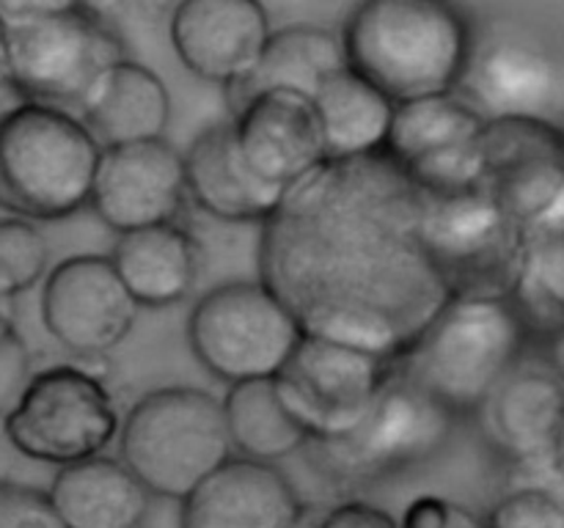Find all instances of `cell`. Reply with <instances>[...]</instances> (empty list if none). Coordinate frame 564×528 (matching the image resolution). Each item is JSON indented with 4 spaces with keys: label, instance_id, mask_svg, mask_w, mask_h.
Segmentation results:
<instances>
[{
    "label": "cell",
    "instance_id": "obj_16",
    "mask_svg": "<svg viewBox=\"0 0 564 528\" xmlns=\"http://www.w3.org/2000/svg\"><path fill=\"white\" fill-rule=\"evenodd\" d=\"M88 207L116 234L176 223L191 207L185 157L169 138L102 148Z\"/></svg>",
    "mask_w": 564,
    "mask_h": 528
},
{
    "label": "cell",
    "instance_id": "obj_37",
    "mask_svg": "<svg viewBox=\"0 0 564 528\" xmlns=\"http://www.w3.org/2000/svg\"><path fill=\"white\" fill-rule=\"evenodd\" d=\"M532 229H543V231H564V185L560 190V196L554 198V204L549 207V212L532 226ZM529 231V229H527Z\"/></svg>",
    "mask_w": 564,
    "mask_h": 528
},
{
    "label": "cell",
    "instance_id": "obj_27",
    "mask_svg": "<svg viewBox=\"0 0 564 528\" xmlns=\"http://www.w3.org/2000/svg\"><path fill=\"white\" fill-rule=\"evenodd\" d=\"M231 451L237 457L279 465L303 451L308 435L281 402L275 377L246 380L226 385L220 396Z\"/></svg>",
    "mask_w": 564,
    "mask_h": 528
},
{
    "label": "cell",
    "instance_id": "obj_31",
    "mask_svg": "<svg viewBox=\"0 0 564 528\" xmlns=\"http://www.w3.org/2000/svg\"><path fill=\"white\" fill-rule=\"evenodd\" d=\"M0 528H64L47 490L0 479Z\"/></svg>",
    "mask_w": 564,
    "mask_h": 528
},
{
    "label": "cell",
    "instance_id": "obj_15",
    "mask_svg": "<svg viewBox=\"0 0 564 528\" xmlns=\"http://www.w3.org/2000/svg\"><path fill=\"white\" fill-rule=\"evenodd\" d=\"M138 302L105 253H75L42 280V322L75 358H105L130 336Z\"/></svg>",
    "mask_w": 564,
    "mask_h": 528
},
{
    "label": "cell",
    "instance_id": "obj_3",
    "mask_svg": "<svg viewBox=\"0 0 564 528\" xmlns=\"http://www.w3.org/2000/svg\"><path fill=\"white\" fill-rule=\"evenodd\" d=\"M529 339L507 295L449 297L397 361V372L460 421L527 358Z\"/></svg>",
    "mask_w": 564,
    "mask_h": 528
},
{
    "label": "cell",
    "instance_id": "obj_36",
    "mask_svg": "<svg viewBox=\"0 0 564 528\" xmlns=\"http://www.w3.org/2000/svg\"><path fill=\"white\" fill-rule=\"evenodd\" d=\"M119 3L135 20L147 22V25H160V22L171 20L180 0H119Z\"/></svg>",
    "mask_w": 564,
    "mask_h": 528
},
{
    "label": "cell",
    "instance_id": "obj_39",
    "mask_svg": "<svg viewBox=\"0 0 564 528\" xmlns=\"http://www.w3.org/2000/svg\"><path fill=\"white\" fill-rule=\"evenodd\" d=\"M17 322H14V314H11V302H3L0 300V336H6L9 330H14Z\"/></svg>",
    "mask_w": 564,
    "mask_h": 528
},
{
    "label": "cell",
    "instance_id": "obj_11",
    "mask_svg": "<svg viewBox=\"0 0 564 528\" xmlns=\"http://www.w3.org/2000/svg\"><path fill=\"white\" fill-rule=\"evenodd\" d=\"M394 372L391 358L303 333L275 374V388L308 438H336L361 421Z\"/></svg>",
    "mask_w": 564,
    "mask_h": 528
},
{
    "label": "cell",
    "instance_id": "obj_32",
    "mask_svg": "<svg viewBox=\"0 0 564 528\" xmlns=\"http://www.w3.org/2000/svg\"><path fill=\"white\" fill-rule=\"evenodd\" d=\"M33 355L20 328L0 336V418L9 416L33 377Z\"/></svg>",
    "mask_w": 564,
    "mask_h": 528
},
{
    "label": "cell",
    "instance_id": "obj_12",
    "mask_svg": "<svg viewBox=\"0 0 564 528\" xmlns=\"http://www.w3.org/2000/svg\"><path fill=\"white\" fill-rule=\"evenodd\" d=\"M457 91L494 116L562 121L564 58L534 31L512 22L474 25L471 55Z\"/></svg>",
    "mask_w": 564,
    "mask_h": 528
},
{
    "label": "cell",
    "instance_id": "obj_38",
    "mask_svg": "<svg viewBox=\"0 0 564 528\" xmlns=\"http://www.w3.org/2000/svg\"><path fill=\"white\" fill-rule=\"evenodd\" d=\"M551 366L560 372V377L564 380V324L551 336Z\"/></svg>",
    "mask_w": 564,
    "mask_h": 528
},
{
    "label": "cell",
    "instance_id": "obj_19",
    "mask_svg": "<svg viewBox=\"0 0 564 528\" xmlns=\"http://www.w3.org/2000/svg\"><path fill=\"white\" fill-rule=\"evenodd\" d=\"M303 509L279 465L231 454L180 501V528H295Z\"/></svg>",
    "mask_w": 564,
    "mask_h": 528
},
{
    "label": "cell",
    "instance_id": "obj_6",
    "mask_svg": "<svg viewBox=\"0 0 564 528\" xmlns=\"http://www.w3.org/2000/svg\"><path fill=\"white\" fill-rule=\"evenodd\" d=\"M119 460L158 498L182 501L231 451L224 405L196 385H169L143 394L121 416Z\"/></svg>",
    "mask_w": 564,
    "mask_h": 528
},
{
    "label": "cell",
    "instance_id": "obj_14",
    "mask_svg": "<svg viewBox=\"0 0 564 528\" xmlns=\"http://www.w3.org/2000/svg\"><path fill=\"white\" fill-rule=\"evenodd\" d=\"M564 185V124L540 116H494L479 138V187L532 229Z\"/></svg>",
    "mask_w": 564,
    "mask_h": 528
},
{
    "label": "cell",
    "instance_id": "obj_40",
    "mask_svg": "<svg viewBox=\"0 0 564 528\" xmlns=\"http://www.w3.org/2000/svg\"><path fill=\"white\" fill-rule=\"evenodd\" d=\"M6 36H3V14H0V94H6Z\"/></svg>",
    "mask_w": 564,
    "mask_h": 528
},
{
    "label": "cell",
    "instance_id": "obj_2",
    "mask_svg": "<svg viewBox=\"0 0 564 528\" xmlns=\"http://www.w3.org/2000/svg\"><path fill=\"white\" fill-rule=\"evenodd\" d=\"M339 38L352 72L408 102L460 88L474 22L455 0H358Z\"/></svg>",
    "mask_w": 564,
    "mask_h": 528
},
{
    "label": "cell",
    "instance_id": "obj_8",
    "mask_svg": "<svg viewBox=\"0 0 564 528\" xmlns=\"http://www.w3.org/2000/svg\"><path fill=\"white\" fill-rule=\"evenodd\" d=\"M119 427L113 394L88 358L33 372L25 394L3 418L11 449L55 468L105 454Z\"/></svg>",
    "mask_w": 564,
    "mask_h": 528
},
{
    "label": "cell",
    "instance_id": "obj_5",
    "mask_svg": "<svg viewBox=\"0 0 564 528\" xmlns=\"http://www.w3.org/2000/svg\"><path fill=\"white\" fill-rule=\"evenodd\" d=\"M455 424L446 407L394 372L356 427L336 438H308L303 454L336 498H356L438 454Z\"/></svg>",
    "mask_w": 564,
    "mask_h": 528
},
{
    "label": "cell",
    "instance_id": "obj_18",
    "mask_svg": "<svg viewBox=\"0 0 564 528\" xmlns=\"http://www.w3.org/2000/svg\"><path fill=\"white\" fill-rule=\"evenodd\" d=\"M165 25L185 69L224 91L251 72L273 31L262 0H180Z\"/></svg>",
    "mask_w": 564,
    "mask_h": 528
},
{
    "label": "cell",
    "instance_id": "obj_25",
    "mask_svg": "<svg viewBox=\"0 0 564 528\" xmlns=\"http://www.w3.org/2000/svg\"><path fill=\"white\" fill-rule=\"evenodd\" d=\"M345 66L339 31L295 22L281 31H270L251 72L240 82L226 88V105L235 108L242 99L268 88H290L314 97L319 86Z\"/></svg>",
    "mask_w": 564,
    "mask_h": 528
},
{
    "label": "cell",
    "instance_id": "obj_23",
    "mask_svg": "<svg viewBox=\"0 0 564 528\" xmlns=\"http://www.w3.org/2000/svg\"><path fill=\"white\" fill-rule=\"evenodd\" d=\"M77 116L102 148L152 141L171 124V94L158 72L127 55L94 80Z\"/></svg>",
    "mask_w": 564,
    "mask_h": 528
},
{
    "label": "cell",
    "instance_id": "obj_7",
    "mask_svg": "<svg viewBox=\"0 0 564 528\" xmlns=\"http://www.w3.org/2000/svg\"><path fill=\"white\" fill-rule=\"evenodd\" d=\"M6 88L20 102L77 108L99 75L127 58L119 28L94 9L3 16Z\"/></svg>",
    "mask_w": 564,
    "mask_h": 528
},
{
    "label": "cell",
    "instance_id": "obj_9",
    "mask_svg": "<svg viewBox=\"0 0 564 528\" xmlns=\"http://www.w3.org/2000/svg\"><path fill=\"white\" fill-rule=\"evenodd\" d=\"M303 328L264 280H226L204 292L187 314L196 361L226 385L275 377Z\"/></svg>",
    "mask_w": 564,
    "mask_h": 528
},
{
    "label": "cell",
    "instance_id": "obj_1",
    "mask_svg": "<svg viewBox=\"0 0 564 528\" xmlns=\"http://www.w3.org/2000/svg\"><path fill=\"white\" fill-rule=\"evenodd\" d=\"M422 204L386 154L325 160L259 226V280L303 333L400 361L449 300L422 240Z\"/></svg>",
    "mask_w": 564,
    "mask_h": 528
},
{
    "label": "cell",
    "instance_id": "obj_10",
    "mask_svg": "<svg viewBox=\"0 0 564 528\" xmlns=\"http://www.w3.org/2000/svg\"><path fill=\"white\" fill-rule=\"evenodd\" d=\"M422 240L449 297L510 295L527 229L482 187H468L424 193Z\"/></svg>",
    "mask_w": 564,
    "mask_h": 528
},
{
    "label": "cell",
    "instance_id": "obj_33",
    "mask_svg": "<svg viewBox=\"0 0 564 528\" xmlns=\"http://www.w3.org/2000/svg\"><path fill=\"white\" fill-rule=\"evenodd\" d=\"M397 522L400 528H485L482 517L466 504L433 493L413 498Z\"/></svg>",
    "mask_w": 564,
    "mask_h": 528
},
{
    "label": "cell",
    "instance_id": "obj_29",
    "mask_svg": "<svg viewBox=\"0 0 564 528\" xmlns=\"http://www.w3.org/2000/svg\"><path fill=\"white\" fill-rule=\"evenodd\" d=\"M50 245L39 223L3 215L0 218V300L14 302L44 280Z\"/></svg>",
    "mask_w": 564,
    "mask_h": 528
},
{
    "label": "cell",
    "instance_id": "obj_35",
    "mask_svg": "<svg viewBox=\"0 0 564 528\" xmlns=\"http://www.w3.org/2000/svg\"><path fill=\"white\" fill-rule=\"evenodd\" d=\"M88 6V0H0V14L3 16H25V14H64Z\"/></svg>",
    "mask_w": 564,
    "mask_h": 528
},
{
    "label": "cell",
    "instance_id": "obj_17",
    "mask_svg": "<svg viewBox=\"0 0 564 528\" xmlns=\"http://www.w3.org/2000/svg\"><path fill=\"white\" fill-rule=\"evenodd\" d=\"M237 148L248 168L286 190L325 163L323 130L312 97L268 88L229 108Z\"/></svg>",
    "mask_w": 564,
    "mask_h": 528
},
{
    "label": "cell",
    "instance_id": "obj_13",
    "mask_svg": "<svg viewBox=\"0 0 564 528\" xmlns=\"http://www.w3.org/2000/svg\"><path fill=\"white\" fill-rule=\"evenodd\" d=\"M488 116L460 91L397 102L386 157L424 193L479 187V138Z\"/></svg>",
    "mask_w": 564,
    "mask_h": 528
},
{
    "label": "cell",
    "instance_id": "obj_26",
    "mask_svg": "<svg viewBox=\"0 0 564 528\" xmlns=\"http://www.w3.org/2000/svg\"><path fill=\"white\" fill-rule=\"evenodd\" d=\"M325 160H364L386 152L397 102L350 66L330 75L312 97Z\"/></svg>",
    "mask_w": 564,
    "mask_h": 528
},
{
    "label": "cell",
    "instance_id": "obj_28",
    "mask_svg": "<svg viewBox=\"0 0 564 528\" xmlns=\"http://www.w3.org/2000/svg\"><path fill=\"white\" fill-rule=\"evenodd\" d=\"M532 336H554L564 324V231L529 229L510 295Z\"/></svg>",
    "mask_w": 564,
    "mask_h": 528
},
{
    "label": "cell",
    "instance_id": "obj_22",
    "mask_svg": "<svg viewBox=\"0 0 564 528\" xmlns=\"http://www.w3.org/2000/svg\"><path fill=\"white\" fill-rule=\"evenodd\" d=\"M138 308H171L193 295L202 275V245L182 220L119 234L108 253Z\"/></svg>",
    "mask_w": 564,
    "mask_h": 528
},
{
    "label": "cell",
    "instance_id": "obj_34",
    "mask_svg": "<svg viewBox=\"0 0 564 528\" xmlns=\"http://www.w3.org/2000/svg\"><path fill=\"white\" fill-rule=\"evenodd\" d=\"M314 528H400V522L386 509L356 495V498H339L330 506L319 504Z\"/></svg>",
    "mask_w": 564,
    "mask_h": 528
},
{
    "label": "cell",
    "instance_id": "obj_24",
    "mask_svg": "<svg viewBox=\"0 0 564 528\" xmlns=\"http://www.w3.org/2000/svg\"><path fill=\"white\" fill-rule=\"evenodd\" d=\"M47 498L64 528H141L152 493L119 457L97 454L58 468Z\"/></svg>",
    "mask_w": 564,
    "mask_h": 528
},
{
    "label": "cell",
    "instance_id": "obj_4",
    "mask_svg": "<svg viewBox=\"0 0 564 528\" xmlns=\"http://www.w3.org/2000/svg\"><path fill=\"white\" fill-rule=\"evenodd\" d=\"M99 146L69 108L17 102L0 113V209L58 223L91 201Z\"/></svg>",
    "mask_w": 564,
    "mask_h": 528
},
{
    "label": "cell",
    "instance_id": "obj_21",
    "mask_svg": "<svg viewBox=\"0 0 564 528\" xmlns=\"http://www.w3.org/2000/svg\"><path fill=\"white\" fill-rule=\"evenodd\" d=\"M182 157L187 198L215 220L262 226L284 196L281 187L268 185L248 168L237 148L229 116L198 130Z\"/></svg>",
    "mask_w": 564,
    "mask_h": 528
},
{
    "label": "cell",
    "instance_id": "obj_30",
    "mask_svg": "<svg viewBox=\"0 0 564 528\" xmlns=\"http://www.w3.org/2000/svg\"><path fill=\"white\" fill-rule=\"evenodd\" d=\"M482 520L485 528H564V495L543 482H521Z\"/></svg>",
    "mask_w": 564,
    "mask_h": 528
},
{
    "label": "cell",
    "instance_id": "obj_20",
    "mask_svg": "<svg viewBox=\"0 0 564 528\" xmlns=\"http://www.w3.org/2000/svg\"><path fill=\"white\" fill-rule=\"evenodd\" d=\"M474 416L490 449L510 465L551 460L564 424V380L551 363L523 358Z\"/></svg>",
    "mask_w": 564,
    "mask_h": 528
}]
</instances>
